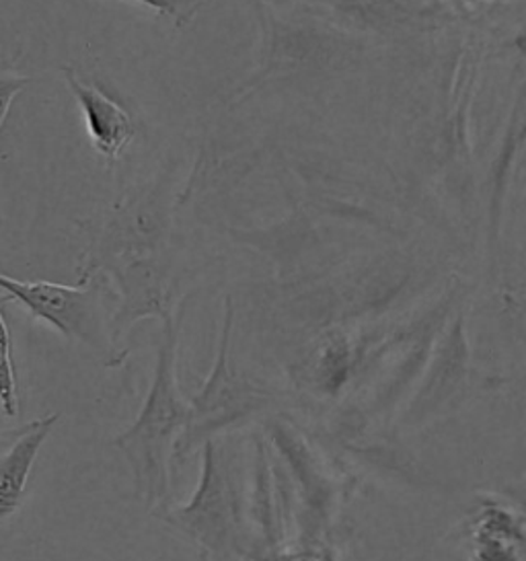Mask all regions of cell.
Returning a JSON list of instances; mask_svg holds the SVG:
<instances>
[{"label": "cell", "mask_w": 526, "mask_h": 561, "mask_svg": "<svg viewBox=\"0 0 526 561\" xmlns=\"http://www.w3.org/2000/svg\"><path fill=\"white\" fill-rule=\"evenodd\" d=\"M0 405L9 417H15L19 413L13 352H2V350H0Z\"/></svg>", "instance_id": "7c38bea8"}, {"label": "cell", "mask_w": 526, "mask_h": 561, "mask_svg": "<svg viewBox=\"0 0 526 561\" xmlns=\"http://www.w3.org/2000/svg\"><path fill=\"white\" fill-rule=\"evenodd\" d=\"M30 84V79L23 77L13 65H9L0 56V130L4 124V117L9 116V110L13 105L16 95Z\"/></svg>", "instance_id": "8fae6325"}, {"label": "cell", "mask_w": 526, "mask_h": 561, "mask_svg": "<svg viewBox=\"0 0 526 561\" xmlns=\"http://www.w3.org/2000/svg\"><path fill=\"white\" fill-rule=\"evenodd\" d=\"M155 11L161 18L171 19L178 30H187L204 4L210 0H134Z\"/></svg>", "instance_id": "30bf717a"}, {"label": "cell", "mask_w": 526, "mask_h": 561, "mask_svg": "<svg viewBox=\"0 0 526 561\" xmlns=\"http://www.w3.org/2000/svg\"><path fill=\"white\" fill-rule=\"evenodd\" d=\"M232 325L235 309L227 298L216 360L196 396L187 397L190 420L175 446V462L185 461L208 440L229 436L232 430L245 426L276 403V396L265 385L232 360Z\"/></svg>", "instance_id": "277c9868"}, {"label": "cell", "mask_w": 526, "mask_h": 561, "mask_svg": "<svg viewBox=\"0 0 526 561\" xmlns=\"http://www.w3.org/2000/svg\"><path fill=\"white\" fill-rule=\"evenodd\" d=\"M58 417L52 413L23 426L0 430V527L21 508L33 462Z\"/></svg>", "instance_id": "ba28073f"}, {"label": "cell", "mask_w": 526, "mask_h": 561, "mask_svg": "<svg viewBox=\"0 0 526 561\" xmlns=\"http://www.w3.org/2000/svg\"><path fill=\"white\" fill-rule=\"evenodd\" d=\"M0 290L27 309L33 319L48 323L68 342L93 352L105 368L128 358V346L115 331V295L105 278L93 276L77 286L54 282H23L0 274Z\"/></svg>", "instance_id": "3957f363"}, {"label": "cell", "mask_w": 526, "mask_h": 561, "mask_svg": "<svg viewBox=\"0 0 526 561\" xmlns=\"http://www.w3.org/2000/svg\"><path fill=\"white\" fill-rule=\"evenodd\" d=\"M62 75L75 100L81 105L84 126L93 149L114 165L136 136L132 117L117 101L105 95L95 84L81 81L75 68H62Z\"/></svg>", "instance_id": "9c48e42d"}, {"label": "cell", "mask_w": 526, "mask_h": 561, "mask_svg": "<svg viewBox=\"0 0 526 561\" xmlns=\"http://www.w3.org/2000/svg\"><path fill=\"white\" fill-rule=\"evenodd\" d=\"M467 561H526L523 508L495 494L477 495L462 523Z\"/></svg>", "instance_id": "52a82bcc"}, {"label": "cell", "mask_w": 526, "mask_h": 561, "mask_svg": "<svg viewBox=\"0 0 526 561\" xmlns=\"http://www.w3.org/2000/svg\"><path fill=\"white\" fill-rule=\"evenodd\" d=\"M173 208L171 185L164 178L117 199L107 215L87 227L89 241L82 251L79 280L99 276L122 260L173 251Z\"/></svg>", "instance_id": "5b68a950"}, {"label": "cell", "mask_w": 526, "mask_h": 561, "mask_svg": "<svg viewBox=\"0 0 526 561\" xmlns=\"http://www.w3.org/2000/svg\"><path fill=\"white\" fill-rule=\"evenodd\" d=\"M202 473L196 492L185 502L157 511L164 525L196 545L206 561H258L247 530V500L239 453L230 436L199 448Z\"/></svg>", "instance_id": "7a4b0ae2"}, {"label": "cell", "mask_w": 526, "mask_h": 561, "mask_svg": "<svg viewBox=\"0 0 526 561\" xmlns=\"http://www.w3.org/2000/svg\"><path fill=\"white\" fill-rule=\"evenodd\" d=\"M181 319L183 309L161 319L155 373L142 408L112 440L130 467L136 497L152 512L169 504L173 453L190 420V401L178 382Z\"/></svg>", "instance_id": "6da1fadb"}, {"label": "cell", "mask_w": 526, "mask_h": 561, "mask_svg": "<svg viewBox=\"0 0 526 561\" xmlns=\"http://www.w3.org/2000/svg\"><path fill=\"white\" fill-rule=\"evenodd\" d=\"M481 377L473 368V356L467 337V313L459 309L434 352L422 385L403 413V428H420L455 412L473 393Z\"/></svg>", "instance_id": "8992f818"}, {"label": "cell", "mask_w": 526, "mask_h": 561, "mask_svg": "<svg viewBox=\"0 0 526 561\" xmlns=\"http://www.w3.org/2000/svg\"><path fill=\"white\" fill-rule=\"evenodd\" d=\"M298 561H329V558H302V560H298Z\"/></svg>", "instance_id": "4fadbf2b"}]
</instances>
